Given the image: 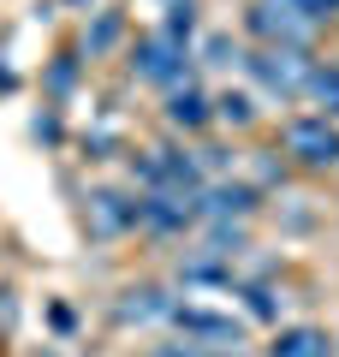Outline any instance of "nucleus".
Wrapping results in <instances>:
<instances>
[{
    "instance_id": "obj_1",
    "label": "nucleus",
    "mask_w": 339,
    "mask_h": 357,
    "mask_svg": "<svg viewBox=\"0 0 339 357\" xmlns=\"http://www.w3.org/2000/svg\"><path fill=\"white\" fill-rule=\"evenodd\" d=\"M292 149H298L303 161H315V167H322V161H339V137L322 126V119H303V126H292Z\"/></svg>"
},
{
    "instance_id": "obj_2",
    "label": "nucleus",
    "mask_w": 339,
    "mask_h": 357,
    "mask_svg": "<svg viewBox=\"0 0 339 357\" xmlns=\"http://www.w3.org/2000/svg\"><path fill=\"white\" fill-rule=\"evenodd\" d=\"M256 72H262L274 89H298V77H303V54H298V48H274V54H262V60H256Z\"/></svg>"
},
{
    "instance_id": "obj_3",
    "label": "nucleus",
    "mask_w": 339,
    "mask_h": 357,
    "mask_svg": "<svg viewBox=\"0 0 339 357\" xmlns=\"http://www.w3.org/2000/svg\"><path fill=\"white\" fill-rule=\"evenodd\" d=\"M274 357H327V340L322 333H286L274 345Z\"/></svg>"
},
{
    "instance_id": "obj_4",
    "label": "nucleus",
    "mask_w": 339,
    "mask_h": 357,
    "mask_svg": "<svg viewBox=\"0 0 339 357\" xmlns=\"http://www.w3.org/2000/svg\"><path fill=\"white\" fill-rule=\"evenodd\" d=\"M137 72H143V77H173V72H179V66H173V54H167V42H149V48H143Z\"/></svg>"
},
{
    "instance_id": "obj_5",
    "label": "nucleus",
    "mask_w": 339,
    "mask_h": 357,
    "mask_svg": "<svg viewBox=\"0 0 339 357\" xmlns=\"http://www.w3.org/2000/svg\"><path fill=\"white\" fill-rule=\"evenodd\" d=\"M173 119H179V126H202V96H190V89L173 96Z\"/></svg>"
},
{
    "instance_id": "obj_6",
    "label": "nucleus",
    "mask_w": 339,
    "mask_h": 357,
    "mask_svg": "<svg viewBox=\"0 0 339 357\" xmlns=\"http://www.w3.org/2000/svg\"><path fill=\"white\" fill-rule=\"evenodd\" d=\"M315 96H322V102H333V107H339V72H322V77H315Z\"/></svg>"
},
{
    "instance_id": "obj_7",
    "label": "nucleus",
    "mask_w": 339,
    "mask_h": 357,
    "mask_svg": "<svg viewBox=\"0 0 339 357\" xmlns=\"http://www.w3.org/2000/svg\"><path fill=\"white\" fill-rule=\"evenodd\" d=\"M220 114H226V119H250V107H244L239 96H226V102H220Z\"/></svg>"
}]
</instances>
